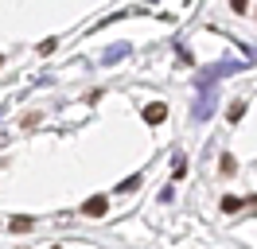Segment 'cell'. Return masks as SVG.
Segmentation results:
<instances>
[{"label": "cell", "mask_w": 257, "mask_h": 249, "mask_svg": "<svg viewBox=\"0 0 257 249\" xmlns=\"http://www.w3.org/2000/svg\"><path fill=\"white\" fill-rule=\"evenodd\" d=\"M105 206H109V202L101 199V195H94V199H86V206H82V214H90V218H101V214H105Z\"/></svg>", "instance_id": "cell-1"}, {"label": "cell", "mask_w": 257, "mask_h": 249, "mask_svg": "<svg viewBox=\"0 0 257 249\" xmlns=\"http://www.w3.org/2000/svg\"><path fill=\"white\" fill-rule=\"evenodd\" d=\"M164 117H168V109H164V105H160V101H152V105H148V109H145V121H148V125H160V121H164Z\"/></svg>", "instance_id": "cell-2"}, {"label": "cell", "mask_w": 257, "mask_h": 249, "mask_svg": "<svg viewBox=\"0 0 257 249\" xmlns=\"http://www.w3.org/2000/svg\"><path fill=\"white\" fill-rule=\"evenodd\" d=\"M8 226H12V233H28V230L35 226V218H12Z\"/></svg>", "instance_id": "cell-3"}, {"label": "cell", "mask_w": 257, "mask_h": 249, "mask_svg": "<svg viewBox=\"0 0 257 249\" xmlns=\"http://www.w3.org/2000/svg\"><path fill=\"white\" fill-rule=\"evenodd\" d=\"M218 168H222V175H234L238 164H234V156H222V160H218Z\"/></svg>", "instance_id": "cell-4"}, {"label": "cell", "mask_w": 257, "mask_h": 249, "mask_svg": "<svg viewBox=\"0 0 257 249\" xmlns=\"http://www.w3.org/2000/svg\"><path fill=\"white\" fill-rule=\"evenodd\" d=\"M238 206H241V199H234V195H226V199H222V210H226V214H234Z\"/></svg>", "instance_id": "cell-5"}, {"label": "cell", "mask_w": 257, "mask_h": 249, "mask_svg": "<svg viewBox=\"0 0 257 249\" xmlns=\"http://www.w3.org/2000/svg\"><path fill=\"white\" fill-rule=\"evenodd\" d=\"M137 183H141V175H128L125 183H117V191H137Z\"/></svg>", "instance_id": "cell-6"}, {"label": "cell", "mask_w": 257, "mask_h": 249, "mask_svg": "<svg viewBox=\"0 0 257 249\" xmlns=\"http://www.w3.org/2000/svg\"><path fill=\"white\" fill-rule=\"evenodd\" d=\"M241 113H245V105H241V101H234V105H230V121H238Z\"/></svg>", "instance_id": "cell-7"}, {"label": "cell", "mask_w": 257, "mask_h": 249, "mask_svg": "<svg viewBox=\"0 0 257 249\" xmlns=\"http://www.w3.org/2000/svg\"><path fill=\"white\" fill-rule=\"evenodd\" d=\"M230 8H234V12H245V8H249V0H230Z\"/></svg>", "instance_id": "cell-8"}, {"label": "cell", "mask_w": 257, "mask_h": 249, "mask_svg": "<svg viewBox=\"0 0 257 249\" xmlns=\"http://www.w3.org/2000/svg\"><path fill=\"white\" fill-rule=\"evenodd\" d=\"M55 249H63V245H55Z\"/></svg>", "instance_id": "cell-9"}, {"label": "cell", "mask_w": 257, "mask_h": 249, "mask_svg": "<svg viewBox=\"0 0 257 249\" xmlns=\"http://www.w3.org/2000/svg\"><path fill=\"white\" fill-rule=\"evenodd\" d=\"M0 62H4V59H0Z\"/></svg>", "instance_id": "cell-10"}]
</instances>
